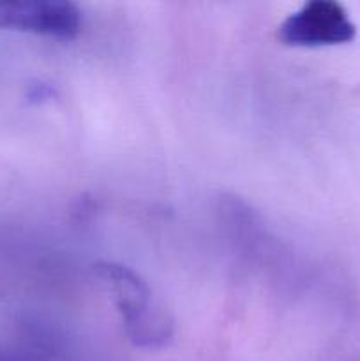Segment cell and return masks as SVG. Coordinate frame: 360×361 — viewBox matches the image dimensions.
Listing matches in <instances>:
<instances>
[{
	"instance_id": "obj_1",
	"label": "cell",
	"mask_w": 360,
	"mask_h": 361,
	"mask_svg": "<svg viewBox=\"0 0 360 361\" xmlns=\"http://www.w3.org/2000/svg\"><path fill=\"white\" fill-rule=\"evenodd\" d=\"M95 271L113 293L127 335L134 344L157 348L172 338V321L140 275L115 263L97 264Z\"/></svg>"
},
{
	"instance_id": "obj_3",
	"label": "cell",
	"mask_w": 360,
	"mask_h": 361,
	"mask_svg": "<svg viewBox=\"0 0 360 361\" xmlns=\"http://www.w3.org/2000/svg\"><path fill=\"white\" fill-rule=\"evenodd\" d=\"M81 21L80 7L66 0L0 2V28L6 30L69 41L81 30Z\"/></svg>"
},
{
	"instance_id": "obj_4",
	"label": "cell",
	"mask_w": 360,
	"mask_h": 361,
	"mask_svg": "<svg viewBox=\"0 0 360 361\" xmlns=\"http://www.w3.org/2000/svg\"><path fill=\"white\" fill-rule=\"evenodd\" d=\"M0 361H23V360L14 358V356H9V355H4V353H0Z\"/></svg>"
},
{
	"instance_id": "obj_2",
	"label": "cell",
	"mask_w": 360,
	"mask_h": 361,
	"mask_svg": "<svg viewBox=\"0 0 360 361\" xmlns=\"http://www.w3.org/2000/svg\"><path fill=\"white\" fill-rule=\"evenodd\" d=\"M282 44L295 48L348 44L356 37V27L348 11L334 0H313L293 11L277 28Z\"/></svg>"
}]
</instances>
